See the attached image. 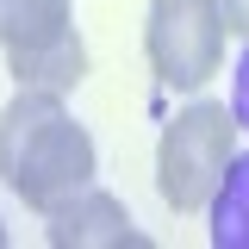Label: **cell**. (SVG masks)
<instances>
[{"mask_svg": "<svg viewBox=\"0 0 249 249\" xmlns=\"http://www.w3.org/2000/svg\"><path fill=\"white\" fill-rule=\"evenodd\" d=\"M100 168L88 124L62 106V93L19 88L0 112V181L25 199L31 212H50L56 199L81 193Z\"/></svg>", "mask_w": 249, "mask_h": 249, "instance_id": "cell-1", "label": "cell"}, {"mask_svg": "<svg viewBox=\"0 0 249 249\" xmlns=\"http://www.w3.org/2000/svg\"><path fill=\"white\" fill-rule=\"evenodd\" d=\"M237 112L224 100H193L162 124L156 143V193L168 212H212L218 187L237 162Z\"/></svg>", "mask_w": 249, "mask_h": 249, "instance_id": "cell-2", "label": "cell"}, {"mask_svg": "<svg viewBox=\"0 0 249 249\" xmlns=\"http://www.w3.org/2000/svg\"><path fill=\"white\" fill-rule=\"evenodd\" d=\"M0 50L19 88L75 93L88 81V44L75 31V0H0Z\"/></svg>", "mask_w": 249, "mask_h": 249, "instance_id": "cell-3", "label": "cell"}, {"mask_svg": "<svg viewBox=\"0 0 249 249\" xmlns=\"http://www.w3.org/2000/svg\"><path fill=\"white\" fill-rule=\"evenodd\" d=\"M224 6L218 0H150L143 13V56L156 81L175 93H199L224 69Z\"/></svg>", "mask_w": 249, "mask_h": 249, "instance_id": "cell-4", "label": "cell"}, {"mask_svg": "<svg viewBox=\"0 0 249 249\" xmlns=\"http://www.w3.org/2000/svg\"><path fill=\"white\" fill-rule=\"evenodd\" d=\"M44 237L56 249H150V237L131 224V212L93 181L44 212Z\"/></svg>", "mask_w": 249, "mask_h": 249, "instance_id": "cell-5", "label": "cell"}, {"mask_svg": "<svg viewBox=\"0 0 249 249\" xmlns=\"http://www.w3.org/2000/svg\"><path fill=\"white\" fill-rule=\"evenodd\" d=\"M212 249H249V156L231 162L212 199Z\"/></svg>", "mask_w": 249, "mask_h": 249, "instance_id": "cell-6", "label": "cell"}, {"mask_svg": "<svg viewBox=\"0 0 249 249\" xmlns=\"http://www.w3.org/2000/svg\"><path fill=\"white\" fill-rule=\"evenodd\" d=\"M231 112H237V124L249 131V50L237 56V69H231Z\"/></svg>", "mask_w": 249, "mask_h": 249, "instance_id": "cell-7", "label": "cell"}, {"mask_svg": "<svg viewBox=\"0 0 249 249\" xmlns=\"http://www.w3.org/2000/svg\"><path fill=\"white\" fill-rule=\"evenodd\" d=\"M218 6H224V25L237 37H249V0H218Z\"/></svg>", "mask_w": 249, "mask_h": 249, "instance_id": "cell-8", "label": "cell"}, {"mask_svg": "<svg viewBox=\"0 0 249 249\" xmlns=\"http://www.w3.org/2000/svg\"><path fill=\"white\" fill-rule=\"evenodd\" d=\"M0 249H6V231H0Z\"/></svg>", "mask_w": 249, "mask_h": 249, "instance_id": "cell-9", "label": "cell"}]
</instances>
